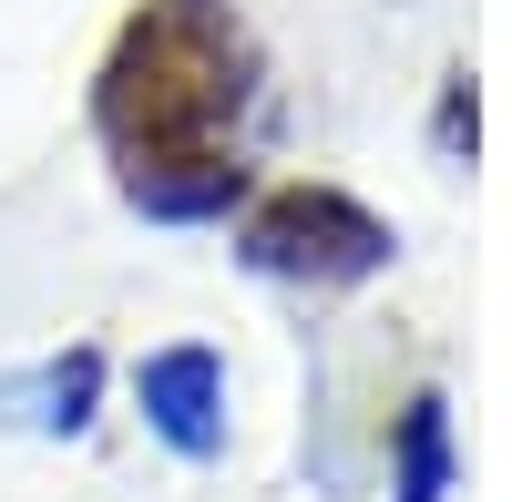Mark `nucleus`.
I'll return each mask as SVG.
<instances>
[{
	"label": "nucleus",
	"instance_id": "nucleus-1",
	"mask_svg": "<svg viewBox=\"0 0 512 502\" xmlns=\"http://www.w3.org/2000/svg\"><path fill=\"white\" fill-rule=\"evenodd\" d=\"M216 400H226V369L205 349H164L144 369V410H154V431L175 451H216Z\"/></svg>",
	"mask_w": 512,
	"mask_h": 502
}]
</instances>
